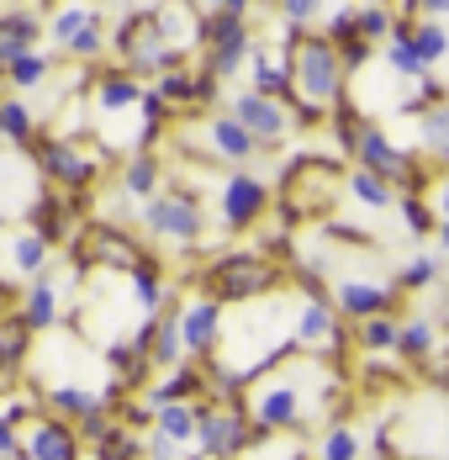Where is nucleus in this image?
<instances>
[{"mask_svg":"<svg viewBox=\"0 0 449 460\" xmlns=\"http://www.w3.org/2000/svg\"><path fill=\"white\" fill-rule=\"evenodd\" d=\"M254 69V95H269V101H296V75H291V58H275V53H254L249 58Z\"/></svg>","mask_w":449,"mask_h":460,"instance_id":"obj_17","label":"nucleus"},{"mask_svg":"<svg viewBox=\"0 0 449 460\" xmlns=\"http://www.w3.org/2000/svg\"><path fill=\"white\" fill-rule=\"evenodd\" d=\"M101 48H106V38H101V16H95V22H90L85 32L75 38V48H69V53H75V58H95Z\"/></svg>","mask_w":449,"mask_h":460,"instance_id":"obj_41","label":"nucleus"},{"mask_svg":"<svg viewBox=\"0 0 449 460\" xmlns=\"http://www.w3.org/2000/svg\"><path fill=\"white\" fill-rule=\"evenodd\" d=\"M48 254H53V243H48L38 228H27V233H16V238H11V260H16V270H22V276H38V280H43Z\"/></svg>","mask_w":449,"mask_h":460,"instance_id":"obj_22","label":"nucleus"},{"mask_svg":"<svg viewBox=\"0 0 449 460\" xmlns=\"http://www.w3.org/2000/svg\"><path fill=\"white\" fill-rule=\"evenodd\" d=\"M412 48H418V58H423V64H439V58L449 53V32L439 27V22H418Z\"/></svg>","mask_w":449,"mask_h":460,"instance_id":"obj_34","label":"nucleus"},{"mask_svg":"<svg viewBox=\"0 0 449 460\" xmlns=\"http://www.w3.org/2000/svg\"><path fill=\"white\" fill-rule=\"evenodd\" d=\"M0 128H5V138L16 143V148H27V143L38 138V117H32L27 101H5L0 106Z\"/></svg>","mask_w":449,"mask_h":460,"instance_id":"obj_27","label":"nucleus"},{"mask_svg":"<svg viewBox=\"0 0 449 460\" xmlns=\"http://www.w3.org/2000/svg\"><path fill=\"white\" fill-rule=\"evenodd\" d=\"M122 190H128V196H143V207H148L154 190H159V159H154V154H128V164H122Z\"/></svg>","mask_w":449,"mask_h":460,"instance_id":"obj_23","label":"nucleus"},{"mask_svg":"<svg viewBox=\"0 0 449 460\" xmlns=\"http://www.w3.org/2000/svg\"><path fill=\"white\" fill-rule=\"evenodd\" d=\"M418 148H428L439 164H449V101L423 106V117H418Z\"/></svg>","mask_w":449,"mask_h":460,"instance_id":"obj_18","label":"nucleus"},{"mask_svg":"<svg viewBox=\"0 0 449 460\" xmlns=\"http://www.w3.org/2000/svg\"><path fill=\"white\" fill-rule=\"evenodd\" d=\"M196 128H201V138H207V159L217 154V159H227V164H243V159H254V154H260V143L249 138V128H243L233 111H217V117L207 111Z\"/></svg>","mask_w":449,"mask_h":460,"instance_id":"obj_9","label":"nucleus"},{"mask_svg":"<svg viewBox=\"0 0 449 460\" xmlns=\"http://www.w3.org/2000/svg\"><path fill=\"white\" fill-rule=\"evenodd\" d=\"M412 32H418L412 22H397V32H392V43H386V64H392L402 80H428V75H423L428 64L418 58V48H412Z\"/></svg>","mask_w":449,"mask_h":460,"instance_id":"obj_19","label":"nucleus"},{"mask_svg":"<svg viewBox=\"0 0 449 460\" xmlns=\"http://www.w3.org/2000/svg\"><path fill=\"white\" fill-rule=\"evenodd\" d=\"M434 339H439V333H434V323L428 318H407L402 323V355L407 360H423V355L434 349Z\"/></svg>","mask_w":449,"mask_h":460,"instance_id":"obj_36","label":"nucleus"},{"mask_svg":"<svg viewBox=\"0 0 449 460\" xmlns=\"http://www.w3.org/2000/svg\"><path fill=\"white\" fill-rule=\"evenodd\" d=\"M137 80L128 69H117V75H106V85H101V111H122V106H133L137 101Z\"/></svg>","mask_w":449,"mask_h":460,"instance_id":"obj_33","label":"nucleus"},{"mask_svg":"<svg viewBox=\"0 0 449 460\" xmlns=\"http://www.w3.org/2000/svg\"><path fill=\"white\" fill-rule=\"evenodd\" d=\"M365 58H370V43H355V48H344V64H349V69H359Z\"/></svg>","mask_w":449,"mask_h":460,"instance_id":"obj_43","label":"nucleus"},{"mask_svg":"<svg viewBox=\"0 0 449 460\" xmlns=\"http://www.w3.org/2000/svg\"><path fill=\"white\" fill-rule=\"evenodd\" d=\"M38 175L43 181H58L64 190H85L95 175H101V159L95 154H85L80 143H69V138H38Z\"/></svg>","mask_w":449,"mask_h":460,"instance_id":"obj_7","label":"nucleus"},{"mask_svg":"<svg viewBox=\"0 0 449 460\" xmlns=\"http://www.w3.org/2000/svg\"><path fill=\"white\" fill-rule=\"evenodd\" d=\"M434 280H439V260L418 254V260L402 270V291H423V286H434Z\"/></svg>","mask_w":449,"mask_h":460,"instance_id":"obj_39","label":"nucleus"},{"mask_svg":"<svg viewBox=\"0 0 449 460\" xmlns=\"http://www.w3.org/2000/svg\"><path fill=\"white\" fill-rule=\"evenodd\" d=\"M201 418V450L212 460H238L243 450H254V439H265V429L249 418V408H223V402H196Z\"/></svg>","mask_w":449,"mask_h":460,"instance_id":"obj_4","label":"nucleus"},{"mask_svg":"<svg viewBox=\"0 0 449 460\" xmlns=\"http://www.w3.org/2000/svg\"><path fill=\"white\" fill-rule=\"evenodd\" d=\"M207 296L212 302H254L275 286V265L260 260V254H223L207 265Z\"/></svg>","mask_w":449,"mask_h":460,"instance_id":"obj_5","label":"nucleus"},{"mask_svg":"<svg viewBox=\"0 0 449 460\" xmlns=\"http://www.w3.org/2000/svg\"><path fill=\"white\" fill-rule=\"evenodd\" d=\"M22 323H27L32 333H48V328L58 323V286H53V280H32V286H27V313H22Z\"/></svg>","mask_w":449,"mask_h":460,"instance_id":"obj_20","label":"nucleus"},{"mask_svg":"<svg viewBox=\"0 0 449 460\" xmlns=\"http://www.w3.org/2000/svg\"><path fill=\"white\" fill-rule=\"evenodd\" d=\"M38 5H5L0 11V64L11 69L16 58L38 53V38H43V22L32 16Z\"/></svg>","mask_w":449,"mask_h":460,"instance_id":"obj_12","label":"nucleus"},{"mask_svg":"<svg viewBox=\"0 0 449 460\" xmlns=\"http://www.w3.org/2000/svg\"><path fill=\"white\" fill-rule=\"evenodd\" d=\"M90 22H95V11H85V5H69V11H58V16H53V27H48V38H53L58 48H75V38L85 32Z\"/></svg>","mask_w":449,"mask_h":460,"instance_id":"obj_30","label":"nucleus"},{"mask_svg":"<svg viewBox=\"0 0 449 460\" xmlns=\"http://www.w3.org/2000/svg\"><path fill=\"white\" fill-rule=\"evenodd\" d=\"M143 223L154 238H170V243H201V233H207V217H201V201L190 196V190H164V196H154L148 207H143Z\"/></svg>","mask_w":449,"mask_h":460,"instance_id":"obj_6","label":"nucleus"},{"mask_svg":"<svg viewBox=\"0 0 449 460\" xmlns=\"http://www.w3.org/2000/svg\"><path fill=\"white\" fill-rule=\"evenodd\" d=\"M269 212V185L254 175H233L223 190V223L227 228H254Z\"/></svg>","mask_w":449,"mask_h":460,"instance_id":"obj_11","label":"nucleus"},{"mask_svg":"<svg viewBox=\"0 0 449 460\" xmlns=\"http://www.w3.org/2000/svg\"><path fill=\"white\" fill-rule=\"evenodd\" d=\"M180 349H185V328H180V318H154V366L180 370Z\"/></svg>","mask_w":449,"mask_h":460,"instance_id":"obj_25","label":"nucleus"},{"mask_svg":"<svg viewBox=\"0 0 449 460\" xmlns=\"http://www.w3.org/2000/svg\"><path fill=\"white\" fill-rule=\"evenodd\" d=\"M48 402L64 418H80V423L106 408V397H101V392H85V386H48Z\"/></svg>","mask_w":449,"mask_h":460,"instance_id":"obj_24","label":"nucleus"},{"mask_svg":"<svg viewBox=\"0 0 449 460\" xmlns=\"http://www.w3.org/2000/svg\"><path fill=\"white\" fill-rule=\"evenodd\" d=\"M333 201H339V159L333 154H302L280 185L286 217H322Z\"/></svg>","mask_w":449,"mask_h":460,"instance_id":"obj_3","label":"nucleus"},{"mask_svg":"<svg viewBox=\"0 0 449 460\" xmlns=\"http://www.w3.org/2000/svg\"><path fill=\"white\" fill-rule=\"evenodd\" d=\"M233 117L249 128V138L260 143V148H275V143L291 133V111H286L280 101H269V95H254V91H243L238 101H233Z\"/></svg>","mask_w":449,"mask_h":460,"instance_id":"obj_8","label":"nucleus"},{"mask_svg":"<svg viewBox=\"0 0 449 460\" xmlns=\"http://www.w3.org/2000/svg\"><path fill=\"white\" fill-rule=\"evenodd\" d=\"M27 339H32V328L22 323V313H11L5 318V344H0V360L11 370H22V360H27Z\"/></svg>","mask_w":449,"mask_h":460,"instance_id":"obj_35","label":"nucleus"},{"mask_svg":"<svg viewBox=\"0 0 449 460\" xmlns=\"http://www.w3.org/2000/svg\"><path fill=\"white\" fill-rule=\"evenodd\" d=\"M322 38L339 48V53H344V48H355V43H365V32H359V11H349V5H344V11H333V16H328V27H322Z\"/></svg>","mask_w":449,"mask_h":460,"instance_id":"obj_31","label":"nucleus"},{"mask_svg":"<svg viewBox=\"0 0 449 460\" xmlns=\"http://www.w3.org/2000/svg\"><path fill=\"white\" fill-rule=\"evenodd\" d=\"M392 286H381V280H359V276H344L333 286V307L344 313V318L355 323H370V318H386V307H392Z\"/></svg>","mask_w":449,"mask_h":460,"instance_id":"obj_10","label":"nucleus"},{"mask_svg":"<svg viewBox=\"0 0 449 460\" xmlns=\"http://www.w3.org/2000/svg\"><path fill=\"white\" fill-rule=\"evenodd\" d=\"M344 53L328 43L322 32H302V38H291V75H296V95H302V106H313V111H328L339 95H344Z\"/></svg>","mask_w":449,"mask_h":460,"instance_id":"obj_1","label":"nucleus"},{"mask_svg":"<svg viewBox=\"0 0 449 460\" xmlns=\"http://www.w3.org/2000/svg\"><path fill=\"white\" fill-rule=\"evenodd\" d=\"M133 291H137V302H143V307H148V313H154V307H159V302H164V286H159V270H154V265H148V260H143V265H137L133 276Z\"/></svg>","mask_w":449,"mask_h":460,"instance_id":"obj_38","label":"nucleus"},{"mask_svg":"<svg viewBox=\"0 0 449 460\" xmlns=\"http://www.w3.org/2000/svg\"><path fill=\"white\" fill-rule=\"evenodd\" d=\"M85 265H117V270H128V265H143V254H137V243H128L117 228H101V233H90V243H80L75 249Z\"/></svg>","mask_w":449,"mask_h":460,"instance_id":"obj_16","label":"nucleus"},{"mask_svg":"<svg viewBox=\"0 0 449 460\" xmlns=\"http://www.w3.org/2000/svg\"><path fill=\"white\" fill-rule=\"evenodd\" d=\"M27 460H80V434L64 418H43L27 429Z\"/></svg>","mask_w":449,"mask_h":460,"instance_id":"obj_14","label":"nucleus"},{"mask_svg":"<svg viewBox=\"0 0 449 460\" xmlns=\"http://www.w3.org/2000/svg\"><path fill=\"white\" fill-rule=\"evenodd\" d=\"M402 212H407V223H412V233H428V228H434V212L423 207V196H402Z\"/></svg>","mask_w":449,"mask_h":460,"instance_id":"obj_42","label":"nucleus"},{"mask_svg":"<svg viewBox=\"0 0 449 460\" xmlns=\"http://www.w3.org/2000/svg\"><path fill=\"white\" fill-rule=\"evenodd\" d=\"M48 75H53V58H48L43 48H38V53H27V58H16V64L5 69V80H11L16 91H38Z\"/></svg>","mask_w":449,"mask_h":460,"instance_id":"obj_29","label":"nucleus"},{"mask_svg":"<svg viewBox=\"0 0 449 460\" xmlns=\"http://www.w3.org/2000/svg\"><path fill=\"white\" fill-rule=\"evenodd\" d=\"M359 344H365V349H402V323L397 318L359 323Z\"/></svg>","mask_w":449,"mask_h":460,"instance_id":"obj_32","label":"nucleus"},{"mask_svg":"<svg viewBox=\"0 0 449 460\" xmlns=\"http://www.w3.org/2000/svg\"><path fill=\"white\" fill-rule=\"evenodd\" d=\"M322 460H359V439L344 429V423H328V434H322Z\"/></svg>","mask_w":449,"mask_h":460,"instance_id":"obj_37","label":"nucleus"},{"mask_svg":"<svg viewBox=\"0 0 449 460\" xmlns=\"http://www.w3.org/2000/svg\"><path fill=\"white\" fill-rule=\"evenodd\" d=\"M180 328H185V349L207 360V355L223 344V302H212V296L190 302V307L180 313Z\"/></svg>","mask_w":449,"mask_h":460,"instance_id":"obj_13","label":"nucleus"},{"mask_svg":"<svg viewBox=\"0 0 449 460\" xmlns=\"http://www.w3.org/2000/svg\"><path fill=\"white\" fill-rule=\"evenodd\" d=\"M349 190H355L359 207H370V212H386V207L397 201V190L381 181V175H370V170H355V175H349Z\"/></svg>","mask_w":449,"mask_h":460,"instance_id":"obj_28","label":"nucleus"},{"mask_svg":"<svg viewBox=\"0 0 449 460\" xmlns=\"http://www.w3.org/2000/svg\"><path fill=\"white\" fill-rule=\"evenodd\" d=\"M339 307H333V302H313V296H307V302H302V307H296V318H291V339H296V344H322V349H328V344H339Z\"/></svg>","mask_w":449,"mask_h":460,"instance_id":"obj_15","label":"nucleus"},{"mask_svg":"<svg viewBox=\"0 0 449 460\" xmlns=\"http://www.w3.org/2000/svg\"><path fill=\"white\" fill-rule=\"evenodd\" d=\"M439 243H445V249H449V223H445V233H439Z\"/></svg>","mask_w":449,"mask_h":460,"instance_id":"obj_45","label":"nucleus"},{"mask_svg":"<svg viewBox=\"0 0 449 460\" xmlns=\"http://www.w3.org/2000/svg\"><path fill=\"white\" fill-rule=\"evenodd\" d=\"M101 460H137V439L128 434V429H117V434L101 445Z\"/></svg>","mask_w":449,"mask_h":460,"instance_id":"obj_40","label":"nucleus"},{"mask_svg":"<svg viewBox=\"0 0 449 460\" xmlns=\"http://www.w3.org/2000/svg\"><path fill=\"white\" fill-rule=\"evenodd\" d=\"M254 53H260L254 32H249V38H233V43H223V48H207V69H212L217 80H227V75H238V64L254 58Z\"/></svg>","mask_w":449,"mask_h":460,"instance_id":"obj_26","label":"nucleus"},{"mask_svg":"<svg viewBox=\"0 0 449 460\" xmlns=\"http://www.w3.org/2000/svg\"><path fill=\"white\" fill-rule=\"evenodd\" d=\"M439 212H445V223H449V181L439 185Z\"/></svg>","mask_w":449,"mask_h":460,"instance_id":"obj_44","label":"nucleus"},{"mask_svg":"<svg viewBox=\"0 0 449 460\" xmlns=\"http://www.w3.org/2000/svg\"><path fill=\"white\" fill-rule=\"evenodd\" d=\"M154 423H159V434H164L170 445H190V439L201 434V418H196V402H164Z\"/></svg>","mask_w":449,"mask_h":460,"instance_id":"obj_21","label":"nucleus"},{"mask_svg":"<svg viewBox=\"0 0 449 460\" xmlns=\"http://www.w3.org/2000/svg\"><path fill=\"white\" fill-rule=\"evenodd\" d=\"M313 370V360H296V370H286V376H269L260 381L254 392H249V418L265 429V434H280V429H307V418H313L317 402H307V392H302V376Z\"/></svg>","mask_w":449,"mask_h":460,"instance_id":"obj_2","label":"nucleus"}]
</instances>
